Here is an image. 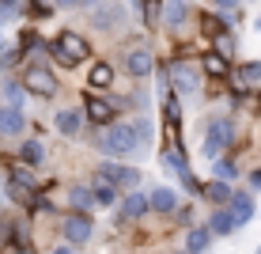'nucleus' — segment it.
Returning a JSON list of instances; mask_svg holds the SVG:
<instances>
[{
  "label": "nucleus",
  "instance_id": "nucleus-1",
  "mask_svg": "<svg viewBox=\"0 0 261 254\" xmlns=\"http://www.w3.org/2000/svg\"><path fill=\"white\" fill-rule=\"evenodd\" d=\"M95 148L106 159H125V156H137L144 144L137 137V129H133V122H114L102 137H95Z\"/></svg>",
  "mask_w": 261,
  "mask_h": 254
},
{
  "label": "nucleus",
  "instance_id": "nucleus-2",
  "mask_svg": "<svg viewBox=\"0 0 261 254\" xmlns=\"http://www.w3.org/2000/svg\"><path fill=\"white\" fill-rule=\"evenodd\" d=\"M227 144H235V122H231V118H223V114L208 118V122H204L201 156H204V159H220Z\"/></svg>",
  "mask_w": 261,
  "mask_h": 254
},
{
  "label": "nucleus",
  "instance_id": "nucleus-3",
  "mask_svg": "<svg viewBox=\"0 0 261 254\" xmlns=\"http://www.w3.org/2000/svg\"><path fill=\"white\" fill-rule=\"evenodd\" d=\"M49 53H53V61H57L61 68H76L80 61L91 53V46H87L76 31H65V34H57V42H49Z\"/></svg>",
  "mask_w": 261,
  "mask_h": 254
},
{
  "label": "nucleus",
  "instance_id": "nucleus-4",
  "mask_svg": "<svg viewBox=\"0 0 261 254\" xmlns=\"http://www.w3.org/2000/svg\"><path fill=\"white\" fill-rule=\"evenodd\" d=\"M98 175L106 182H114L118 190H140V167H129L121 159H102L98 163Z\"/></svg>",
  "mask_w": 261,
  "mask_h": 254
},
{
  "label": "nucleus",
  "instance_id": "nucleus-5",
  "mask_svg": "<svg viewBox=\"0 0 261 254\" xmlns=\"http://www.w3.org/2000/svg\"><path fill=\"white\" fill-rule=\"evenodd\" d=\"M61 235H65L68 247H84V243H91V235H95V220L87 213H68L65 220H61Z\"/></svg>",
  "mask_w": 261,
  "mask_h": 254
},
{
  "label": "nucleus",
  "instance_id": "nucleus-6",
  "mask_svg": "<svg viewBox=\"0 0 261 254\" xmlns=\"http://www.w3.org/2000/svg\"><path fill=\"white\" fill-rule=\"evenodd\" d=\"M148 213H151V201H148L144 190H129V194H121V201H118V220L121 224H137Z\"/></svg>",
  "mask_w": 261,
  "mask_h": 254
},
{
  "label": "nucleus",
  "instance_id": "nucleus-7",
  "mask_svg": "<svg viewBox=\"0 0 261 254\" xmlns=\"http://www.w3.org/2000/svg\"><path fill=\"white\" fill-rule=\"evenodd\" d=\"M170 80H174V95L201 91V65H190V61L178 57L174 65H170Z\"/></svg>",
  "mask_w": 261,
  "mask_h": 254
},
{
  "label": "nucleus",
  "instance_id": "nucleus-8",
  "mask_svg": "<svg viewBox=\"0 0 261 254\" xmlns=\"http://www.w3.org/2000/svg\"><path fill=\"white\" fill-rule=\"evenodd\" d=\"M23 91H31V95H38V99H53V95H57V80H53L49 68L31 65V68L23 72Z\"/></svg>",
  "mask_w": 261,
  "mask_h": 254
},
{
  "label": "nucleus",
  "instance_id": "nucleus-9",
  "mask_svg": "<svg viewBox=\"0 0 261 254\" xmlns=\"http://www.w3.org/2000/svg\"><path fill=\"white\" fill-rule=\"evenodd\" d=\"M227 213H231V224H235V232L246 228V224L254 220V213H257L254 194H242V190H235V194H231V201H227Z\"/></svg>",
  "mask_w": 261,
  "mask_h": 254
},
{
  "label": "nucleus",
  "instance_id": "nucleus-10",
  "mask_svg": "<svg viewBox=\"0 0 261 254\" xmlns=\"http://www.w3.org/2000/svg\"><path fill=\"white\" fill-rule=\"evenodd\" d=\"M91 23L98 27V31H114V27H121V23H125V8L118 4V0H98Z\"/></svg>",
  "mask_w": 261,
  "mask_h": 254
},
{
  "label": "nucleus",
  "instance_id": "nucleus-11",
  "mask_svg": "<svg viewBox=\"0 0 261 254\" xmlns=\"http://www.w3.org/2000/svg\"><path fill=\"white\" fill-rule=\"evenodd\" d=\"M148 201H151V213L174 216L178 209H182V194H178V190H170V186H155V190L148 194Z\"/></svg>",
  "mask_w": 261,
  "mask_h": 254
},
{
  "label": "nucleus",
  "instance_id": "nucleus-12",
  "mask_svg": "<svg viewBox=\"0 0 261 254\" xmlns=\"http://www.w3.org/2000/svg\"><path fill=\"white\" fill-rule=\"evenodd\" d=\"M87 186H91V194H95V205H106V209H114V205L121 201V190L114 186V182H106V178L98 175V171L91 175V182H87Z\"/></svg>",
  "mask_w": 261,
  "mask_h": 254
},
{
  "label": "nucleus",
  "instance_id": "nucleus-13",
  "mask_svg": "<svg viewBox=\"0 0 261 254\" xmlns=\"http://www.w3.org/2000/svg\"><path fill=\"white\" fill-rule=\"evenodd\" d=\"M125 68H129V76H133V80L151 76V50H148V46H133V50H129V57H125Z\"/></svg>",
  "mask_w": 261,
  "mask_h": 254
},
{
  "label": "nucleus",
  "instance_id": "nucleus-14",
  "mask_svg": "<svg viewBox=\"0 0 261 254\" xmlns=\"http://www.w3.org/2000/svg\"><path fill=\"white\" fill-rule=\"evenodd\" d=\"M23 129H27L23 110H15V106H0V137H23Z\"/></svg>",
  "mask_w": 261,
  "mask_h": 254
},
{
  "label": "nucleus",
  "instance_id": "nucleus-15",
  "mask_svg": "<svg viewBox=\"0 0 261 254\" xmlns=\"http://www.w3.org/2000/svg\"><path fill=\"white\" fill-rule=\"evenodd\" d=\"M231 194H235V190H231V182H220V178H208V182L201 186V197H204L212 209H223V205L231 201Z\"/></svg>",
  "mask_w": 261,
  "mask_h": 254
},
{
  "label": "nucleus",
  "instance_id": "nucleus-16",
  "mask_svg": "<svg viewBox=\"0 0 261 254\" xmlns=\"http://www.w3.org/2000/svg\"><path fill=\"white\" fill-rule=\"evenodd\" d=\"M114 110H118V106L106 103V99H98V95H91V99L84 103V114L91 118L95 125H110V122H114Z\"/></svg>",
  "mask_w": 261,
  "mask_h": 254
},
{
  "label": "nucleus",
  "instance_id": "nucleus-17",
  "mask_svg": "<svg viewBox=\"0 0 261 254\" xmlns=\"http://www.w3.org/2000/svg\"><path fill=\"white\" fill-rule=\"evenodd\" d=\"M53 129H57L61 137H76V133L84 129V114L72 110V106H68V110H57V118H53Z\"/></svg>",
  "mask_w": 261,
  "mask_h": 254
},
{
  "label": "nucleus",
  "instance_id": "nucleus-18",
  "mask_svg": "<svg viewBox=\"0 0 261 254\" xmlns=\"http://www.w3.org/2000/svg\"><path fill=\"white\" fill-rule=\"evenodd\" d=\"M208 247H212V232L204 228V224L186 228V254H204Z\"/></svg>",
  "mask_w": 261,
  "mask_h": 254
},
{
  "label": "nucleus",
  "instance_id": "nucleus-19",
  "mask_svg": "<svg viewBox=\"0 0 261 254\" xmlns=\"http://www.w3.org/2000/svg\"><path fill=\"white\" fill-rule=\"evenodd\" d=\"M201 72L204 76H212V80H223L231 72V65H227V57H223V53H216V50H208L201 57Z\"/></svg>",
  "mask_w": 261,
  "mask_h": 254
},
{
  "label": "nucleus",
  "instance_id": "nucleus-20",
  "mask_svg": "<svg viewBox=\"0 0 261 254\" xmlns=\"http://www.w3.org/2000/svg\"><path fill=\"white\" fill-rule=\"evenodd\" d=\"M68 209H72V213H87V216H91V209H95L91 186H72L68 190Z\"/></svg>",
  "mask_w": 261,
  "mask_h": 254
},
{
  "label": "nucleus",
  "instance_id": "nucleus-21",
  "mask_svg": "<svg viewBox=\"0 0 261 254\" xmlns=\"http://www.w3.org/2000/svg\"><path fill=\"white\" fill-rule=\"evenodd\" d=\"M42 159H46V148H42V141L27 137V141L19 144V163H23V167H42Z\"/></svg>",
  "mask_w": 261,
  "mask_h": 254
},
{
  "label": "nucleus",
  "instance_id": "nucleus-22",
  "mask_svg": "<svg viewBox=\"0 0 261 254\" xmlns=\"http://www.w3.org/2000/svg\"><path fill=\"white\" fill-rule=\"evenodd\" d=\"M186 19H190V4L186 0H167L163 4V23L174 31V27H182Z\"/></svg>",
  "mask_w": 261,
  "mask_h": 254
},
{
  "label": "nucleus",
  "instance_id": "nucleus-23",
  "mask_svg": "<svg viewBox=\"0 0 261 254\" xmlns=\"http://www.w3.org/2000/svg\"><path fill=\"white\" fill-rule=\"evenodd\" d=\"M204 228L212 232V239H216V235H231V232H235V224H231L227 205H223V209H212V216H208V224H204Z\"/></svg>",
  "mask_w": 261,
  "mask_h": 254
},
{
  "label": "nucleus",
  "instance_id": "nucleus-24",
  "mask_svg": "<svg viewBox=\"0 0 261 254\" xmlns=\"http://www.w3.org/2000/svg\"><path fill=\"white\" fill-rule=\"evenodd\" d=\"M163 118H167V129L178 137V125H182V99H178L174 91L163 99Z\"/></svg>",
  "mask_w": 261,
  "mask_h": 254
},
{
  "label": "nucleus",
  "instance_id": "nucleus-25",
  "mask_svg": "<svg viewBox=\"0 0 261 254\" xmlns=\"http://www.w3.org/2000/svg\"><path fill=\"white\" fill-rule=\"evenodd\" d=\"M87 84H91L95 91H106V87L114 84V68L106 65V61H98V65H91V76H87Z\"/></svg>",
  "mask_w": 261,
  "mask_h": 254
},
{
  "label": "nucleus",
  "instance_id": "nucleus-26",
  "mask_svg": "<svg viewBox=\"0 0 261 254\" xmlns=\"http://www.w3.org/2000/svg\"><path fill=\"white\" fill-rule=\"evenodd\" d=\"M242 175V167H239V163L235 159H212V178H220V182H231V178H239Z\"/></svg>",
  "mask_w": 261,
  "mask_h": 254
},
{
  "label": "nucleus",
  "instance_id": "nucleus-27",
  "mask_svg": "<svg viewBox=\"0 0 261 254\" xmlns=\"http://www.w3.org/2000/svg\"><path fill=\"white\" fill-rule=\"evenodd\" d=\"M235 84H246V87H261V61H246L239 72H235Z\"/></svg>",
  "mask_w": 261,
  "mask_h": 254
},
{
  "label": "nucleus",
  "instance_id": "nucleus-28",
  "mask_svg": "<svg viewBox=\"0 0 261 254\" xmlns=\"http://www.w3.org/2000/svg\"><path fill=\"white\" fill-rule=\"evenodd\" d=\"M201 31L208 34V38H220V34H227L231 27H227L223 15H201Z\"/></svg>",
  "mask_w": 261,
  "mask_h": 254
},
{
  "label": "nucleus",
  "instance_id": "nucleus-29",
  "mask_svg": "<svg viewBox=\"0 0 261 254\" xmlns=\"http://www.w3.org/2000/svg\"><path fill=\"white\" fill-rule=\"evenodd\" d=\"M140 8H144V23L163 19V0H140Z\"/></svg>",
  "mask_w": 261,
  "mask_h": 254
},
{
  "label": "nucleus",
  "instance_id": "nucleus-30",
  "mask_svg": "<svg viewBox=\"0 0 261 254\" xmlns=\"http://www.w3.org/2000/svg\"><path fill=\"white\" fill-rule=\"evenodd\" d=\"M4 95H8V106L23 110V84H12V80H8V84H4Z\"/></svg>",
  "mask_w": 261,
  "mask_h": 254
},
{
  "label": "nucleus",
  "instance_id": "nucleus-31",
  "mask_svg": "<svg viewBox=\"0 0 261 254\" xmlns=\"http://www.w3.org/2000/svg\"><path fill=\"white\" fill-rule=\"evenodd\" d=\"M12 228H15L12 220H0V247H8V243H12Z\"/></svg>",
  "mask_w": 261,
  "mask_h": 254
},
{
  "label": "nucleus",
  "instance_id": "nucleus-32",
  "mask_svg": "<svg viewBox=\"0 0 261 254\" xmlns=\"http://www.w3.org/2000/svg\"><path fill=\"white\" fill-rule=\"evenodd\" d=\"M239 4H242V0H216V8H220V12H235Z\"/></svg>",
  "mask_w": 261,
  "mask_h": 254
},
{
  "label": "nucleus",
  "instance_id": "nucleus-33",
  "mask_svg": "<svg viewBox=\"0 0 261 254\" xmlns=\"http://www.w3.org/2000/svg\"><path fill=\"white\" fill-rule=\"evenodd\" d=\"M12 12H15V4H4V0H0V23L12 19Z\"/></svg>",
  "mask_w": 261,
  "mask_h": 254
},
{
  "label": "nucleus",
  "instance_id": "nucleus-34",
  "mask_svg": "<svg viewBox=\"0 0 261 254\" xmlns=\"http://www.w3.org/2000/svg\"><path fill=\"white\" fill-rule=\"evenodd\" d=\"M250 186L261 190V167H257V171H250Z\"/></svg>",
  "mask_w": 261,
  "mask_h": 254
},
{
  "label": "nucleus",
  "instance_id": "nucleus-35",
  "mask_svg": "<svg viewBox=\"0 0 261 254\" xmlns=\"http://www.w3.org/2000/svg\"><path fill=\"white\" fill-rule=\"evenodd\" d=\"M53 4H61V8H76V4H84V0H53Z\"/></svg>",
  "mask_w": 261,
  "mask_h": 254
},
{
  "label": "nucleus",
  "instance_id": "nucleus-36",
  "mask_svg": "<svg viewBox=\"0 0 261 254\" xmlns=\"http://www.w3.org/2000/svg\"><path fill=\"white\" fill-rule=\"evenodd\" d=\"M49 254H72V247H68V243H65V247H53Z\"/></svg>",
  "mask_w": 261,
  "mask_h": 254
},
{
  "label": "nucleus",
  "instance_id": "nucleus-37",
  "mask_svg": "<svg viewBox=\"0 0 261 254\" xmlns=\"http://www.w3.org/2000/svg\"><path fill=\"white\" fill-rule=\"evenodd\" d=\"M170 254H186V250H170Z\"/></svg>",
  "mask_w": 261,
  "mask_h": 254
},
{
  "label": "nucleus",
  "instance_id": "nucleus-38",
  "mask_svg": "<svg viewBox=\"0 0 261 254\" xmlns=\"http://www.w3.org/2000/svg\"><path fill=\"white\" fill-rule=\"evenodd\" d=\"M84 4H95V0H84Z\"/></svg>",
  "mask_w": 261,
  "mask_h": 254
},
{
  "label": "nucleus",
  "instance_id": "nucleus-39",
  "mask_svg": "<svg viewBox=\"0 0 261 254\" xmlns=\"http://www.w3.org/2000/svg\"><path fill=\"white\" fill-rule=\"evenodd\" d=\"M19 254H31V250H19Z\"/></svg>",
  "mask_w": 261,
  "mask_h": 254
},
{
  "label": "nucleus",
  "instance_id": "nucleus-40",
  "mask_svg": "<svg viewBox=\"0 0 261 254\" xmlns=\"http://www.w3.org/2000/svg\"><path fill=\"white\" fill-rule=\"evenodd\" d=\"M133 4H140V0H133Z\"/></svg>",
  "mask_w": 261,
  "mask_h": 254
},
{
  "label": "nucleus",
  "instance_id": "nucleus-41",
  "mask_svg": "<svg viewBox=\"0 0 261 254\" xmlns=\"http://www.w3.org/2000/svg\"><path fill=\"white\" fill-rule=\"evenodd\" d=\"M257 254H261V247H257Z\"/></svg>",
  "mask_w": 261,
  "mask_h": 254
},
{
  "label": "nucleus",
  "instance_id": "nucleus-42",
  "mask_svg": "<svg viewBox=\"0 0 261 254\" xmlns=\"http://www.w3.org/2000/svg\"><path fill=\"white\" fill-rule=\"evenodd\" d=\"M0 46H4V42H0Z\"/></svg>",
  "mask_w": 261,
  "mask_h": 254
}]
</instances>
